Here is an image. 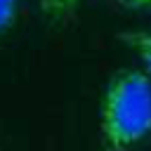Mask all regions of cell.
I'll list each match as a JSON object with an SVG mask.
<instances>
[{"instance_id":"cell-1","label":"cell","mask_w":151,"mask_h":151,"mask_svg":"<svg viewBox=\"0 0 151 151\" xmlns=\"http://www.w3.org/2000/svg\"><path fill=\"white\" fill-rule=\"evenodd\" d=\"M151 132V78L144 71H118L101 101V139L106 151H127Z\"/></svg>"},{"instance_id":"cell-2","label":"cell","mask_w":151,"mask_h":151,"mask_svg":"<svg viewBox=\"0 0 151 151\" xmlns=\"http://www.w3.org/2000/svg\"><path fill=\"white\" fill-rule=\"evenodd\" d=\"M125 42L144 64V73L151 78V31H132L125 35Z\"/></svg>"},{"instance_id":"cell-3","label":"cell","mask_w":151,"mask_h":151,"mask_svg":"<svg viewBox=\"0 0 151 151\" xmlns=\"http://www.w3.org/2000/svg\"><path fill=\"white\" fill-rule=\"evenodd\" d=\"M80 2L83 0H40V12L52 21H61V19L71 17Z\"/></svg>"},{"instance_id":"cell-4","label":"cell","mask_w":151,"mask_h":151,"mask_svg":"<svg viewBox=\"0 0 151 151\" xmlns=\"http://www.w3.org/2000/svg\"><path fill=\"white\" fill-rule=\"evenodd\" d=\"M17 17V0H0V33L12 26Z\"/></svg>"},{"instance_id":"cell-5","label":"cell","mask_w":151,"mask_h":151,"mask_svg":"<svg viewBox=\"0 0 151 151\" xmlns=\"http://www.w3.org/2000/svg\"><path fill=\"white\" fill-rule=\"evenodd\" d=\"M130 7H151V0H123Z\"/></svg>"}]
</instances>
